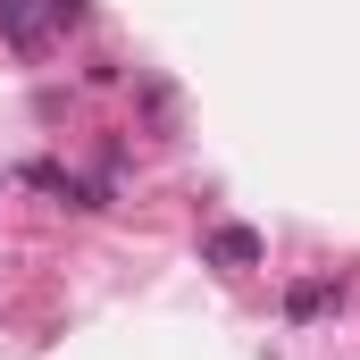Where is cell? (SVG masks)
<instances>
[{"label":"cell","mask_w":360,"mask_h":360,"mask_svg":"<svg viewBox=\"0 0 360 360\" xmlns=\"http://www.w3.org/2000/svg\"><path fill=\"white\" fill-rule=\"evenodd\" d=\"M201 252H210L218 269H252V260H260V235H252V226H218Z\"/></svg>","instance_id":"1"},{"label":"cell","mask_w":360,"mask_h":360,"mask_svg":"<svg viewBox=\"0 0 360 360\" xmlns=\"http://www.w3.org/2000/svg\"><path fill=\"white\" fill-rule=\"evenodd\" d=\"M0 25H8L17 51H42V8L34 0H0Z\"/></svg>","instance_id":"2"},{"label":"cell","mask_w":360,"mask_h":360,"mask_svg":"<svg viewBox=\"0 0 360 360\" xmlns=\"http://www.w3.org/2000/svg\"><path fill=\"white\" fill-rule=\"evenodd\" d=\"M327 302H335V285H293V302H285V310H293V319H319Z\"/></svg>","instance_id":"3"}]
</instances>
